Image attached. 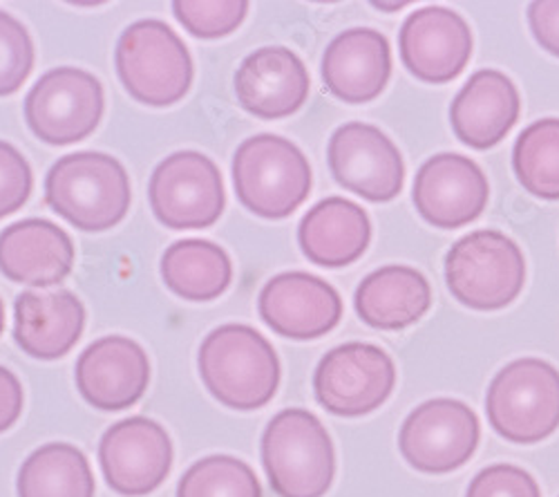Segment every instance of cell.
<instances>
[{
  "label": "cell",
  "mask_w": 559,
  "mask_h": 497,
  "mask_svg": "<svg viewBox=\"0 0 559 497\" xmlns=\"http://www.w3.org/2000/svg\"><path fill=\"white\" fill-rule=\"evenodd\" d=\"M202 383L230 411H260L280 386V358L251 326L228 323L213 330L200 347Z\"/></svg>",
  "instance_id": "obj_1"
},
{
  "label": "cell",
  "mask_w": 559,
  "mask_h": 497,
  "mask_svg": "<svg viewBox=\"0 0 559 497\" xmlns=\"http://www.w3.org/2000/svg\"><path fill=\"white\" fill-rule=\"evenodd\" d=\"M45 202L79 232H108L130 211V177L112 155L72 153L45 175Z\"/></svg>",
  "instance_id": "obj_2"
},
{
  "label": "cell",
  "mask_w": 559,
  "mask_h": 497,
  "mask_svg": "<svg viewBox=\"0 0 559 497\" xmlns=\"http://www.w3.org/2000/svg\"><path fill=\"white\" fill-rule=\"evenodd\" d=\"M260 450L277 497H324L334 484L336 450L332 437L309 411L277 413L264 428Z\"/></svg>",
  "instance_id": "obj_3"
},
{
  "label": "cell",
  "mask_w": 559,
  "mask_h": 497,
  "mask_svg": "<svg viewBox=\"0 0 559 497\" xmlns=\"http://www.w3.org/2000/svg\"><path fill=\"white\" fill-rule=\"evenodd\" d=\"M117 74L126 93L144 106L179 104L193 85V57L177 32L157 19L123 29L115 50Z\"/></svg>",
  "instance_id": "obj_4"
},
{
  "label": "cell",
  "mask_w": 559,
  "mask_h": 497,
  "mask_svg": "<svg viewBox=\"0 0 559 497\" xmlns=\"http://www.w3.org/2000/svg\"><path fill=\"white\" fill-rule=\"evenodd\" d=\"M233 189L258 217L285 220L311 193V166L305 153L277 134H255L233 155Z\"/></svg>",
  "instance_id": "obj_5"
},
{
  "label": "cell",
  "mask_w": 559,
  "mask_h": 497,
  "mask_svg": "<svg viewBox=\"0 0 559 497\" xmlns=\"http://www.w3.org/2000/svg\"><path fill=\"white\" fill-rule=\"evenodd\" d=\"M488 422L512 443H537L559 428V372L542 358H520L492 379Z\"/></svg>",
  "instance_id": "obj_6"
},
{
  "label": "cell",
  "mask_w": 559,
  "mask_h": 497,
  "mask_svg": "<svg viewBox=\"0 0 559 497\" xmlns=\"http://www.w3.org/2000/svg\"><path fill=\"white\" fill-rule=\"evenodd\" d=\"M445 283L465 307L479 311L503 309L526 283L522 249L499 232H475L461 238L445 256Z\"/></svg>",
  "instance_id": "obj_7"
},
{
  "label": "cell",
  "mask_w": 559,
  "mask_h": 497,
  "mask_svg": "<svg viewBox=\"0 0 559 497\" xmlns=\"http://www.w3.org/2000/svg\"><path fill=\"white\" fill-rule=\"evenodd\" d=\"M104 110L102 81L70 66L45 72L25 97L29 130L50 146H70L87 140L99 128Z\"/></svg>",
  "instance_id": "obj_8"
},
{
  "label": "cell",
  "mask_w": 559,
  "mask_h": 497,
  "mask_svg": "<svg viewBox=\"0 0 559 497\" xmlns=\"http://www.w3.org/2000/svg\"><path fill=\"white\" fill-rule=\"evenodd\" d=\"M148 200L155 217L166 229H209L222 217L226 206L224 179L211 157L198 151H179L153 170Z\"/></svg>",
  "instance_id": "obj_9"
},
{
  "label": "cell",
  "mask_w": 559,
  "mask_h": 497,
  "mask_svg": "<svg viewBox=\"0 0 559 497\" xmlns=\"http://www.w3.org/2000/svg\"><path fill=\"white\" fill-rule=\"evenodd\" d=\"M396 386L394 360L371 343H345L320 358L313 392L324 411L338 417H362L390 399Z\"/></svg>",
  "instance_id": "obj_10"
},
{
  "label": "cell",
  "mask_w": 559,
  "mask_h": 497,
  "mask_svg": "<svg viewBox=\"0 0 559 497\" xmlns=\"http://www.w3.org/2000/svg\"><path fill=\"white\" fill-rule=\"evenodd\" d=\"M479 437L481 428L473 409L456 399H432L403 422L399 448L412 469L443 475L471 462Z\"/></svg>",
  "instance_id": "obj_11"
},
{
  "label": "cell",
  "mask_w": 559,
  "mask_h": 497,
  "mask_svg": "<svg viewBox=\"0 0 559 497\" xmlns=\"http://www.w3.org/2000/svg\"><path fill=\"white\" fill-rule=\"evenodd\" d=\"M99 464L115 493L142 497L157 490L170 475L173 441L155 419L128 417L104 433Z\"/></svg>",
  "instance_id": "obj_12"
},
{
  "label": "cell",
  "mask_w": 559,
  "mask_h": 497,
  "mask_svg": "<svg viewBox=\"0 0 559 497\" xmlns=\"http://www.w3.org/2000/svg\"><path fill=\"white\" fill-rule=\"evenodd\" d=\"M328 162L343 189L369 202H390L403 191V157L377 126L360 121L341 126L330 140Z\"/></svg>",
  "instance_id": "obj_13"
},
{
  "label": "cell",
  "mask_w": 559,
  "mask_h": 497,
  "mask_svg": "<svg viewBox=\"0 0 559 497\" xmlns=\"http://www.w3.org/2000/svg\"><path fill=\"white\" fill-rule=\"evenodd\" d=\"M258 311L277 336L311 341L341 323L343 300L328 281L307 271H285L262 287Z\"/></svg>",
  "instance_id": "obj_14"
},
{
  "label": "cell",
  "mask_w": 559,
  "mask_h": 497,
  "mask_svg": "<svg viewBox=\"0 0 559 497\" xmlns=\"http://www.w3.org/2000/svg\"><path fill=\"white\" fill-rule=\"evenodd\" d=\"M76 390L104 413H119L144 397L151 383V360L128 336H104L90 343L74 368Z\"/></svg>",
  "instance_id": "obj_15"
},
{
  "label": "cell",
  "mask_w": 559,
  "mask_h": 497,
  "mask_svg": "<svg viewBox=\"0 0 559 497\" xmlns=\"http://www.w3.org/2000/svg\"><path fill=\"white\" fill-rule=\"evenodd\" d=\"M488 179L477 162L456 153L430 157L414 179V206L437 229H461L488 204Z\"/></svg>",
  "instance_id": "obj_16"
},
{
  "label": "cell",
  "mask_w": 559,
  "mask_h": 497,
  "mask_svg": "<svg viewBox=\"0 0 559 497\" xmlns=\"http://www.w3.org/2000/svg\"><path fill=\"white\" fill-rule=\"evenodd\" d=\"M401 61L409 74L426 83L456 79L473 57V32L456 12L424 8L407 16L399 34Z\"/></svg>",
  "instance_id": "obj_17"
},
{
  "label": "cell",
  "mask_w": 559,
  "mask_h": 497,
  "mask_svg": "<svg viewBox=\"0 0 559 497\" xmlns=\"http://www.w3.org/2000/svg\"><path fill=\"white\" fill-rule=\"evenodd\" d=\"M238 104L253 117L273 121L298 113L309 99V72L300 57L287 48H260L238 68Z\"/></svg>",
  "instance_id": "obj_18"
},
{
  "label": "cell",
  "mask_w": 559,
  "mask_h": 497,
  "mask_svg": "<svg viewBox=\"0 0 559 497\" xmlns=\"http://www.w3.org/2000/svg\"><path fill=\"white\" fill-rule=\"evenodd\" d=\"M74 267V242L59 224L27 217L0 232V274L16 285H61Z\"/></svg>",
  "instance_id": "obj_19"
},
{
  "label": "cell",
  "mask_w": 559,
  "mask_h": 497,
  "mask_svg": "<svg viewBox=\"0 0 559 497\" xmlns=\"http://www.w3.org/2000/svg\"><path fill=\"white\" fill-rule=\"evenodd\" d=\"M320 74L336 99L354 106L374 102L392 76L390 43L377 29H347L328 45Z\"/></svg>",
  "instance_id": "obj_20"
},
{
  "label": "cell",
  "mask_w": 559,
  "mask_h": 497,
  "mask_svg": "<svg viewBox=\"0 0 559 497\" xmlns=\"http://www.w3.org/2000/svg\"><path fill=\"white\" fill-rule=\"evenodd\" d=\"M520 93L503 72L479 70L461 87L450 108L456 140L475 151L497 146L518 123Z\"/></svg>",
  "instance_id": "obj_21"
},
{
  "label": "cell",
  "mask_w": 559,
  "mask_h": 497,
  "mask_svg": "<svg viewBox=\"0 0 559 497\" xmlns=\"http://www.w3.org/2000/svg\"><path fill=\"white\" fill-rule=\"evenodd\" d=\"M85 307L70 289L23 292L14 303V341L38 360L66 356L81 339Z\"/></svg>",
  "instance_id": "obj_22"
},
{
  "label": "cell",
  "mask_w": 559,
  "mask_h": 497,
  "mask_svg": "<svg viewBox=\"0 0 559 497\" xmlns=\"http://www.w3.org/2000/svg\"><path fill=\"white\" fill-rule=\"evenodd\" d=\"M369 215L352 200L328 198L305 213L298 245L305 258L324 269L354 264L369 247Z\"/></svg>",
  "instance_id": "obj_23"
},
{
  "label": "cell",
  "mask_w": 559,
  "mask_h": 497,
  "mask_svg": "<svg viewBox=\"0 0 559 497\" xmlns=\"http://www.w3.org/2000/svg\"><path fill=\"white\" fill-rule=\"evenodd\" d=\"M432 305L428 279L412 267H381L358 285L354 307L360 321L374 330H405L424 319Z\"/></svg>",
  "instance_id": "obj_24"
},
{
  "label": "cell",
  "mask_w": 559,
  "mask_h": 497,
  "mask_svg": "<svg viewBox=\"0 0 559 497\" xmlns=\"http://www.w3.org/2000/svg\"><path fill=\"white\" fill-rule=\"evenodd\" d=\"M162 281L183 300L209 303L228 289L233 264L228 253L211 240H179L162 256Z\"/></svg>",
  "instance_id": "obj_25"
},
{
  "label": "cell",
  "mask_w": 559,
  "mask_h": 497,
  "mask_svg": "<svg viewBox=\"0 0 559 497\" xmlns=\"http://www.w3.org/2000/svg\"><path fill=\"white\" fill-rule=\"evenodd\" d=\"M95 475L72 443L52 441L36 448L16 480L19 497H95Z\"/></svg>",
  "instance_id": "obj_26"
},
{
  "label": "cell",
  "mask_w": 559,
  "mask_h": 497,
  "mask_svg": "<svg viewBox=\"0 0 559 497\" xmlns=\"http://www.w3.org/2000/svg\"><path fill=\"white\" fill-rule=\"evenodd\" d=\"M512 168L531 196L559 200V119L535 121L520 134Z\"/></svg>",
  "instance_id": "obj_27"
},
{
  "label": "cell",
  "mask_w": 559,
  "mask_h": 497,
  "mask_svg": "<svg viewBox=\"0 0 559 497\" xmlns=\"http://www.w3.org/2000/svg\"><path fill=\"white\" fill-rule=\"evenodd\" d=\"M177 497H262V486L247 462L211 455L181 475Z\"/></svg>",
  "instance_id": "obj_28"
},
{
  "label": "cell",
  "mask_w": 559,
  "mask_h": 497,
  "mask_svg": "<svg viewBox=\"0 0 559 497\" xmlns=\"http://www.w3.org/2000/svg\"><path fill=\"white\" fill-rule=\"evenodd\" d=\"M173 14L179 25L195 38H224L236 32L247 14L245 0H175Z\"/></svg>",
  "instance_id": "obj_29"
},
{
  "label": "cell",
  "mask_w": 559,
  "mask_h": 497,
  "mask_svg": "<svg viewBox=\"0 0 559 497\" xmlns=\"http://www.w3.org/2000/svg\"><path fill=\"white\" fill-rule=\"evenodd\" d=\"M34 40L25 25L0 12V97L19 93L34 70Z\"/></svg>",
  "instance_id": "obj_30"
},
{
  "label": "cell",
  "mask_w": 559,
  "mask_h": 497,
  "mask_svg": "<svg viewBox=\"0 0 559 497\" xmlns=\"http://www.w3.org/2000/svg\"><path fill=\"white\" fill-rule=\"evenodd\" d=\"M34 189V175L23 153L0 142V220L21 211Z\"/></svg>",
  "instance_id": "obj_31"
},
{
  "label": "cell",
  "mask_w": 559,
  "mask_h": 497,
  "mask_svg": "<svg viewBox=\"0 0 559 497\" xmlns=\"http://www.w3.org/2000/svg\"><path fill=\"white\" fill-rule=\"evenodd\" d=\"M465 497H542L531 473L512 464H495L484 469L468 488Z\"/></svg>",
  "instance_id": "obj_32"
},
{
  "label": "cell",
  "mask_w": 559,
  "mask_h": 497,
  "mask_svg": "<svg viewBox=\"0 0 559 497\" xmlns=\"http://www.w3.org/2000/svg\"><path fill=\"white\" fill-rule=\"evenodd\" d=\"M528 25L542 50L559 59V0H537L528 8Z\"/></svg>",
  "instance_id": "obj_33"
},
{
  "label": "cell",
  "mask_w": 559,
  "mask_h": 497,
  "mask_svg": "<svg viewBox=\"0 0 559 497\" xmlns=\"http://www.w3.org/2000/svg\"><path fill=\"white\" fill-rule=\"evenodd\" d=\"M25 394L19 377L0 366V433L10 430L23 415Z\"/></svg>",
  "instance_id": "obj_34"
},
{
  "label": "cell",
  "mask_w": 559,
  "mask_h": 497,
  "mask_svg": "<svg viewBox=\"0 0 559 497\" xmlns=\"http://www.w3.org/2000/svg\"><path fill=\"white\" fill-rule=\"evenodd\" d=\"M3 332H5V305L0 300V336H3Z\"/></svg>",
  "instance_id": "obj_35"
}]
</instances>
